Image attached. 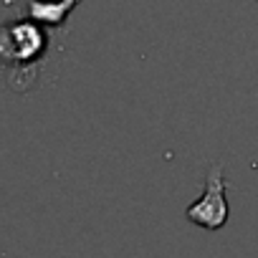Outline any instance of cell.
Listing matches in <instances>:
<instances>
[{"label": "cell", "instance_id": "3", "mask_svg": "<svg viewBox=\"0 0 258 258\" xmlns=\"http://www.w3.org/2000/svg\"><path fill=\"white\" fill-rule=\"evenodd\" d=\"M81 0H28V16L33 21L48 23V26H58Z\"/></svg>", "mask_w": 258, "mask_h": 258}, {"label": "cell", "instance_id": "1", "mask_svg": "<svg viewBox=\"0 0 258 258\" xmlns=\"http://www.w3.org/2000/svg\"><path fill=\"white\" fill-rule=\"evenodd\" d=\"M187 220L203 225L208 230H218L228 220V200H225V180L223 165H213L205 180V195L187 208Z\"/></svg>", "mask_w": 258, "mask_h": 258}, {"label": "cell", "instance_id": "2", "mask_svg": "<svg viewBox=\"0 0 258 258\" xmlns=\"http://www.w3.org/2000/svg\"><path fill=\"white\" fill-rule=\"evenodd\" d=\"M46 46V38L36 23L16 21L0 28V61L6 63H26L33 61Z\"/></svg>", "mask_w": 258, "mask_h": 258}]
</instances>
